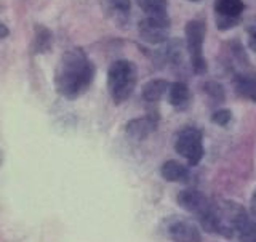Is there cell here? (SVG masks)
Instances as JSON below:
<instances>
[{
    "label": "cell",
    "instance_id": "cell-21",
    "mask_svg": "<svg viewBox=\"0 0 256 242\" xmlns=\"http://www.w3.org/2000/svg\"><path fill=\"white\" fill-rule=\"evenodd\" d=\"M6 36H8V29H6L5 24L0 23V39H4V37H6Z\"/></svg>",
    "mask_w": 256,
    "mask_h": 242
},
{
    "label": "cell",
    "instance_id": "cell-15",
    "mask_svg": "<svg viewBox=\"0 0 256 242\" xmlns=\"http://www.w3.org/2000/svg\"><path fill=\"white\" fill-rule=\"evenodd\" d=\"M146 16H168V0H134Z\"/></svg>",
    "mask_w": 256,
    "mask_h": 242
},
{
    "label": "cell",
    "instance_id": "cell-5",
    "mask_svg": "<svg viewBox=\"0 0 256 242\" xmlns=\"http://www.w3.org/2000/svg\"><path fill=\"white\" fill-rule=\"evenodd\" d=\"M178 205L184 208L190 215H194L198 218V221H205L208 216L212 215L214 200H212L208 196H205L202 191L197 189H182L178 192Z\"/></svg>",
    "mask_w": 256,
    "mask_h": 242
},
{
    "label": "cell",
    "instance_id": "cell-22",
    "mask_svg": "<svg viewBox=\"0 0 256 242\" xmlns=\"http://www.w3.org/2000/svg\"><path fill=\"white\" fill-rule=\"evenodd\" d=\"M252 101H254L256 103V92L253 93V96H252Z\"/></svg>",
    "mask_w": 256,
    "mask_h": 242
},
{
    "label": "cell",
    "instance_id": "cell-18",
    "mask_svg": "<svg viewBox=\"0 0 256 242\" xmlns=\"http://www.w3.org/2000/svg\"><path fill=\"white\" fill-rule=\"evenodd\" d=\"M230 120H232V112L226 108L214 111L213 116H212V122L220 125V127H228L230 124Z\"/></svg>",
    "mask_w": 256,
    "mask_h": 242
},
{
    "label": "cell",
    "instance_id": "cell-4",
    "mask_svg": "<svg viewBox=\"0 0 256 242\" xmlns=\"http://www.w3.org/2000/svg\"><path fill=\"white\" fill-rule=\"evenodd\" d=\"M176 152L188 160L190 167H196L204 159L205 148H204V135L196 127H186L176 135L174 140Z\"/></svg>",
    "mask_w": 256,
    "mask_h": 242
},
{
    "label": "cell",
    "instance_id": "cell-16",
    "mask_svg": "<svg viewBox=\"0 0 256 242\" xmlns=\"http://www.w3.org/2000/svg\"><path fill=\"white\" fill-rule=\"evenodd\" d=\"M204 93L214 103H222L226 100V92H224V87L216 82V80H205L202 85Z\"/></svg>",
    "mask_w": 256,
    "mask_h": 242
},
{
    "label": "cell",
    "instance_id": "cell-8",
    "mask_svg": "<svg viewBox=\"0 0 256 242\" xmlns=\"http://www.w3.org/2000/svg\"><path fill=\"white\" fill-rule=\"evenodd\" d=\"M170 28L172 21L168 16H146V18L140 21L138 32L144 42L157 45L168 40Z\"/></svg>",
    "mask_w": 256,
    "mask_h": 242
},
{
    "label": "cell",
    "instance_id": "cell-19",
    "mask_svg": "<svg viewBox=\"0 0 256 242\" xmlns=\"http://www.w3.org/2000/svg\"><path fill=\"white\" fill-rule=\"evenodd\" d=\"M248 31V48L256 53V26H250Z\"/></svg>",
    "mask_w": 256,
    "mask_h": 242
},
{
    "label": "cell",
    "instance_id": "cell-17",
    "mask_svg": "<svg viewBox=\"0 0 256 242\" xmlns=\"http://www.w3.org/2000/svg\"><path fill=\"white\" fill-rule=\"evenodd\" d=\"M53 45V36L52 32L44 26H38L36 31V52L37 53H46Z\"/></svg>",
    "mask_w": 256,
    "mask_h": 242
},
{
    "label": "cell",
    "instance_id": "cell-3",
    "mask_svg": "<svg viewBox=\"0 0 256 242\" xmlns=\"http://www.w3.org/2000/svg\"><path fill=\"white\" fill-rule=\"evenodd\" d=\"M186 48L190 60L192 71L198 76H204L206 72V60L204 55V42L206 34V26L200 20H190L186 24Z\"/></svg>",
    "mask_w": 256,
    "mask_h": 242
},
{
    "label": "cell",
    "instance_id": "cell-7",
    "mask_svg": "<svg viewBox=\"0 0 256 242\" xmlns=\"http://www.w3.org/2000/svg\"><path fill=\"white\" fill-rule=\"evenodd\" d=\"M214 21L220 31H229L236 28L245 12L244 0H214Z\"/></svg>",
    "mask_w": 256,
    "mask_h": 242
},
{
    "label": "cell",
    "instance_id": "cell-2",
    "mask_svg": "<svg viewBox=\"0 0 256 242\" xmlns=\"http://www.w3.org/2000/svg\"><path fill=\"white\" fill-rule=\"evenodd\" d=\"M138 82V68L133 61L118 60L108 71V88L116 104H122L132 96Z\"/></svg>",
    "mask_w": 256,
    "mask_h": 242
},
{
    "label": "cell",
    "instance_id": "cell-20",
    "mask_svg": "<svg viewBox=\"0 0 256 242\" xmlns=\"http://www.w3.org/2000/svg\"><path fill=\"white\" fill-rule=\"evenodd\" d=\"M250 212H252L253 218H256V191H254V194L252 196V200H250Z\"/></svg>",
    "mask_w": 256,
    "mask_h": 242
},
{
    "label": "cell",
    "instance_id": "cell-6",
    "mask_svg": "<svg viewBox=\"0 0 256 242\" xmlns=\"http://www.w3.org/2000/svg\"><path fill=\"white\" fill-rule=\"evenodd\" d=\"M164 232L172 242H202L197 224L184 216H170L164 223Z\"/></svg>",
    "mask_w": 256,
    "mask_h": 242
},
{
    "label": "cell",
    "instance_id": "cell-13",
    "mask_svg": "<svg viewBox=\"0 0 256 242\" xmlns=\"http://www.w3.org/2000/svg\"><path fill=\"white\" fill-rule=\"evenodd\" d=\"M190 100V92L184 82H173L168 87V103L176 109L188 108Z\"/></svg>",
    "mask_w": 256,
    "mask_h": 242
},
{
    "label": "cell",
    "instance_id": "cell-24",
    "mask_svg": "<svg viewBox=\"0 0 256 242\" xmlns=\"http://www.w3.org/2000/svg\"><path fill=\"white\" fill-rule=\"evenodd\" d=\"M0 162H2V156H0Z\"/></svg>",
    "mask_w": 256,
    "mask_h": 242
},
{
    "label": "cell",
    "instance_id": "cell-23",
    "mask_svg": "<svg viewBox=\"0 0 256 242\" xmlns=\"http://www.w3.org/2000/svg\"><path fill=\"white\" fill-rule=\"evenodd\" d=\"M190 2H200V0H190Z\"/></svg>",
    "mask_w": 256,
    "mask_h": 242
},
{
    "label": "cell",
    "instance_id": "cell-9",
    "mask_svg": "<svg viewBox=\"0 0 256 242\" xmlns=\"http://www.w3.org/2000/svg\"><path fill=\"white\" fill-rule=\"evenodd\" d=\"M157 127H158V116L156 117V114H149V116L128 120L125 125V132L130 138L141 141L144 138H148L152 132H156Z\"/></svg>",
    "mask_w": 256,
    "mask_h": 242
},
{
    "label": "cell",
    "instance_id": "cell-11",
    "mask_svg": "<svg viewBox=\"0 0 256 242\" xmlns=\"http://www.w3.org/2000/svg\"><path fill=\"white\" fill-rule=\"evenodd\" d=\"M164 180L172 183H182L189 180V167L178 162V160H166L160 168Z\"/></svg>",
    "mask_w": 256,
    "mask_h": 242
},
{
    "label": "cell",
    "instance_id": "cell-1",
    "mask_svg": "<svg viewBox=\"0 0 256 242\" xmlns=\"http://www.w3.org/2000/svg\"><path fill=\"white\" fill-rule=\"evenodd\" d=\"M94 72V64L82 48H69L61 55L56 66V92L66 100H77L92 87Z\"/></svg>",
    "mask_w": 256,
    "mask_h": 242
},
{
    "label": "cell",
    "instance_id": "cell-14",
    "mask_svg": "<svg viewBox=\"0 0 256 242\" xmlns=\"http://www.w3.org/2000/svg\"><path fill=\"white\" fill-rule=\"evenodd\" d=\"M232 85L240 96L252 100L253 93L256 92V77L245 74V72H236L234 79H232Z\"/></svg>",
    "mask_w": 256,
    "mask_h": 242
},
{
    "label": "cell",
    "instance_id": "cell-12",
    "mask_svg": "<svg viewBox=\"0 0 256 242\" xmlns=\"http://www.w3.org/2000/svg\"><path fill=\"white\" fill-rule=\"evenodd\" d=\"M168 87L170 84L164 79H152L149 82L144 84L142 87V100L148 103H157L164 98V95L168 93Z\"/></svg>",
    "mask_w": 256,
    "mask_h": 242
},
{
    "label": "cell",
    "instance_id": "cell-10",
    "mask_svg": "<svg viewBox=\"0 0 256 242\" xmlns=\"http://www.w3.org/2000/svg\"><path fill=\"white\" fill-rule=\"evenodd\" d=\"M102 8L108 18H110L117 26H124L130 16L132 0H102Z\"/></svg>",
    "mask_w": 256,
    "mask_h": 242
}]
</instances>
